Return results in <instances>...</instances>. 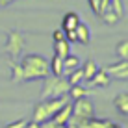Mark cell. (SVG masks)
<instances>
[{"label": "cell", "instance_id": "cb8c5ba5", "mask_svg": "<svg viewBox=\"0 0 128 128\" xmlns=\"http://www.w3.org/2000/svg\"><path fill=\"white\" fill-rule=\"evenodd\" d=\"M89 6H91V10L95 11V15L100 17V0H89Z\"/></svg>", "mask_w": 128, "mask_h": 128}, {"label": "cell", "instance_id": "ba28073f", "mask_svg": "<svg viewBox=\"0 0 128 128\" xmlns=\"http://www.w3.org/2000/svg\"><path fill=\"white\" fill-rule=\"evenodd\" d=\"M70 117H72V106H70V102H67L61 110H58V112H56V115L52 117L50 121L56 122V124H67Z\"/></svg>", "mask_w": 128, "mask_h": 128}, {"label": "cell", "instance_id": "44dd1931", "mask_svg": "<svg viewBox=\"0 0 128 128\" xmlns=\"http://www.w3.org/2000/svg\"><path fill=\"white\" fill-rule=\"evenodd\" d=\"M100 17H102V20H104L106 24H115V22H119L117 15H115V13H113L112 10H110V8H106V10L102 11V15H100Z\"/></svg>", "mask_w": 128, "mask_h": 128}, {"label": "cell", "instance_id": "8fae6325", "mask_svg": "<svg viewBox=\"0 0 128 128\" xmlns=\"http://www.w3.org/2000/svg\"><path fill=\"white\" fill-rule=\"evenodd\" d=\"M74 32H76V43H80V45H89L91 43V32L84 22L78 24L74 28Z\"/></svg>", "mask_w": 128, "mask_h": 128}, {"label": "cell", "instance_id": "8992f818", "mask_svg": "<svg viewBox=\"0 0 128 128\" xmlns=\"http://www.w3.org/2000/svg\"><path fill=\"white\" fill-rule=\"evenodd\" d=\"M106 72L115 80H128V60H121L117 63L106 67Z\"/></svg>", "mask_w": 128, "mask_h": 128}, {"label": "cell", "instance_id": "30bf717a", "mask_svg": "<svg viewBox=\"0 0 128 128\" xmlns=\"http://www.w3.org/2000/svg\"><path fill=\"white\" fill-rule=\"evenodd\" d=\"M113 106H115V110L121 113V115L128 117V91L115 95V98H113Z\"/></svg>", "mask_w": 128, "mask_h": 128}, {"label": "cell", "instance_id": "5bb4252c", "mask_svg": "<svg viewBox=\"0 0 128 128\" xmlns=\"http://www.w3.org/2000/svg\"><path fill=\"white\" fill-rule=\"evenodd\" d=\"M82 65V61L78 56H74V54H69V56H65L63 58V76L65 74H69L70 70H74L76 67H80Z\"/></svg>", "mask_w": 128, "mask_h": 128}, {"label": "cell", "instance_id": "52a82bcc", "mask_svg": "<svg viewBox=\"0 0 128 128\" xmlns=\"http://www.w3.org/2000/svg\"><path fill=\"white\" fill-rule=\"evenodd\" d=\"M110 82H112V76L106 72V69H98L95 72V76L91 78L87 84H89L91 87H98V89H102V87H108L110 86Z\"/></svg>", "mask_w": 128, "mask_h": 128}, {"label": "cell", "instance_id": "3957f363", "mask_svg": "<svg viewBox=\"0 0 128 128\" xmlns=\"http://www.w3.org/2000/svg\"><path fill=\"white\" fill-rule=\"evenodd\" d=\"M70 84L65 76H50L43 78V89H41V100L45 98H58L69 93Z\"/></svg>", "mask_w": 128, "mask_h": 128}, {"label": "cell", "instance_id": "7a4b0ae2", "mask_svg": "<svg viewBox=\"0 0 128 128\" xmlns=\"http://www.w3.org/2000/svg\"><path fill=\"white\" fill-rule=\"evenodd\" d=\"M67 102H69V95L58 96V98H45V100H41V102H37L34 106V110H32V121L39 122V124L50 121V119L56 115V112L61 110Z\"/></svg>", "mask_w": 128, "mask_h": 128}, {"label": "cell", "instance_id": "7c38bea8", "mask_svg": "<svg viewBox=\"0 0 128 128\" xmlns=\"http://www.w3.org/2000/svg\"><path fill=\"white\" fill-rule=\"evenodd\" d=\"M48 69H50L52 76H63V58H60L58 54H54L52 60L48 61Z\"/></svg>", "mask_w": 128, "mask_h": 128}, {"label": "cell", "instance_id": "603a6c76", "mask_svg": "<svg viewBox=\"0 0 128 128\" xmlns=\"http://www.w3.org/2000/svg\"><path fill=\"white\" fill-rule=\"evenodd\" d=\"M65 39H67L69 43H76V32L74 30H65Z\"/></svg>", "mask_w": 128, "mask_h": 128}, {"label": "cell", "instance_id": "d4e9b609", "mask_svg": "<svg viewBox=\"0 0 128 128\" xmlns=\"http://www.w3.org/2000/svg\"><path fill=\"white\" fill-rule=\"evenodd\" d=\"M52 37H54V41H61V39H65V34H63V30H54V34H52Z\"/></svg>", "mask_w": 128, "mask_h": 128}, {"label": "cell", "instance_id": "83f0119b", "mask_svg": "<svg viewBox=\"0 0 128 128\" xmlns=\"http://www.w3.org/2000/svg\"><path fill=\"white\" fill-rule=\"evenodd\" d=\"M108 128H122V126H121V124H117V122H112V121H110Z\"/></svg>", "mask_w": 128, "mask_h": 128}, {"label": "cell", "instance_id": "484cf974", "mask_svg": "<svg viewBox=\"0 0 128 128\" xmlns=\"http://www.w3.org/2000/svg\"><path fill=\"white\" fill-rule=\"evenodd\" d=\"M24 128H41V124H39V122H34V121H28Z\"/></svg>", "mask_w": 128, "mask_h": 128}, {"label": "cell", "instance_id": "5b68a950", "mask_svg": "<svg viewBox=\"0 0 128 128\" xmlns=\"http://www.w3.org/2000/svg\"><path fill=\"white\" fill-rule=\"evenodd\" d=\"M72 106V117H80V119H91L95 117V104L89 96H82L76 98Z\"/></svg>", "mask_w": 128, "mask_h": 128}, {"label": "cell", "instance_id": "277c9868", "mask_svg": "<svg viewBox=\"0 0 128 128\" xmlns=\"http://www.w3.org/2000/svg\"><path fill=\"white\" fill-rule=\"evenodd\" d=\"M22 50H24V37H22V34L11 30V32L8 34V37H6V43H4V52H6L8 58H10V63H15L17 58L22 54Z\"/></svg>", "mask_w": 128, "mask_h": 128}, {"label": "cell", "instance_id": "4fadbf2b", "mask_svg": "<svg viewBox=\"0 0 128 128\" xmlns=\"http://www.w3.org/2000/svg\"><path fill=\"white\" fill-rule=\"evenodd\" d=\"M80 67H82V72H84V82H89L91 78L95 76V72L98 70V65H96L93 60H87V61H84V63L80 65Z\"/></svg>", "mask_w": 128, "mask_h": 128}, {"label": "cell", "instance_id": "e0dca14e", "mask_svg": "<svg viewBox=\"0 0 128 128\" xmlns=\"http://www.w3.org/2000/svg\"><path fill=\"white\" fill-rule=\"evenodd\" d=\"M67 82L70 86H74V84H82L84 82V72H82V67H76L74 70H70L67 74Z\"/></svg>", "mask_w": 128, "mask_h": 128}, {"label": "cell", "instance_id": "2e32d148", "mask_svg": "<svg viewBox=\"0 0 128 128\" xmlns=\"http://www.w3.org/2000/svg\"><path fill=\"white\" fill-rule=\"evenodd\" d=\"M54 54H58L60 58H65V56L70 54V43L67 39H61V41H54Z\"/></svg>", "mask_w": 128, "mask_h": 128}, {"label": "cell", "instance_id": "ffe728a7", "mask_svg": "<svg viewBox=\"0 0 128 128\" xmlns=\"http://www.w3.org/2000/svg\"><path fill=\"white\" fill-rule=\"evenodd\" d=\"M11 65V80L13 82H24V78H22V69H20V65L17 63H10Z\"/></svg>", "mask_w": 128, "mask_h": 128}, {"label": "cell", "instance_id": "4316f807", "mask_svg": "<svg viewBox=\"0 0 128 128\" xmlns=\"http://www.w3.org/2000/svg\"><path fill=\"white\" fill-rule=\"evenodd\" d=\"M11 2H13V0H0V6H2V8H4V6H10Z\"/></svg>", "mask_w": 128, "mask_h": 128}, {"label": "cell", "instance_id": "9a60e30c", "mask_svg": "<svg viewBox=\"0 0 128 128\" xmlns=\"http://www.w3.org/2000/svg\"><path fill=\"white\" fill-rule=\"evenodd\" d=\"M69 98H72V100H76V98H82V96H87V95H91L89 93V89L87 87H84L82 84H74V86H70L69 87Z\"/></svg>", "mask_w": 128, "mask_h": 128}, {"label": "cell", "instance_id": "ac0fdd59", "mask_svg": "<svg viewBox=\"0 0 128 128\" xmlns=\"http://www.w3.org/2000/svg\"><path fill=\"white\" fill-rule=\"evenodd\" d=\"M108 8L117 15L119 20L124 17V6H122V0H110V6H108Z\"/></svg>", "mask_w": 128, "mask_h": 128}, {"label": "cell", "instance_id": "d6986e66", "mask_svg": "<svg viewBox=\"0 0 128 128\" xmlns=\"http://www.w3.org/2000/svg\"><path fill=\"white\" fill-rule=\"evenodd\" d=\"M115 54L119 56V60H128V39H122L117 43Z\"/></svg>", "mask_w": 128, "mask_h": 128}, {"label": "cell", "instance_id": "9c48e42d", "mask_svg": "<svg viewBox=\"0 0 128 128\" xmlns=\"http://www.w3.org/2000/svg\"><path fill=\"white\" fill-rule=\"evenodd\" d=\"M82 20H80V17H78V13H74V11H69V13H65L63 15V19H61V30H74L78 24H80Z\"/></svg>", "mask_w": 128, "mask_h": 128}, {"label": "cell", "instance_id": "7402d4cb", "mask_svg": "<svg viewBox=\"0 0 128 128\" xmlns=\"http://www.w3.org/2000/svg\"><path fill=\"white\" fill-rule=\"evenodd\" d=\"M26 122H28V119H19V121H13V122H10V124L4 126V128H24Z\"/></svg>", "mask_w": 128, "mask_h": 128}, {"label": "cell", "instance_id": "6da1fadb", "mask_svg": "<svg viewBox=\"0 0 128 128\" xmlns=\"http://www.w3.org/2000/svg\"><path fill=\"white\" fill-rule=\"evenodd\" d=\"M20 69H22V78L24 82H34V80H43L50 74L48 69V60L43 58L41 54H26L20 60Z\"/></svg>", "mask_w": 128, "mask_h": 128}]
</instances>
